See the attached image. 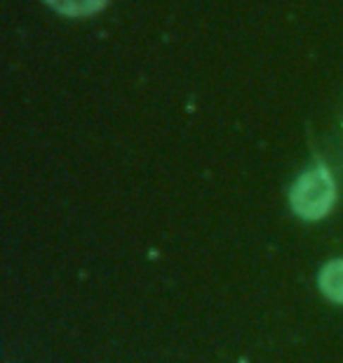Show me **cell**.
I'll return each mask as SVG.
<instances>
[{"label": "cell", "instance_id": "6da1fadb", "mask_svg": "<svg viewBox=\"0 0 343 363\" xmlns=\"http://www.w3.org/2000/svg\"><path fill=\"white\" fill-rule=\"evenodd\" d=\"M334 196H337V186L330 170L318 165L296 179L291 189V208L303 220H320L332 210Z\"/></svg>", "mask_w": 343, "mask_h": 363}, {"label": "cell", "instance_id": "7a4b0ae2", "mask_svg": "<svg viewBox=\"0 0 343 363\" xmlns=\"http://www.w3.org/2000/svg\"><path fill=\"white\" fill-rule=\"evenodd\" d=\"M320 288L334 302H343V259H334L320 274Z\"/></svg>", "mask_w": 343, "mask_h": 363}, {"label": "cell", "instance_id": "3957f363", "mask_svg": "<svg viewBox=\"0 0 343 363\" xmlns=\"http://www.w3.org/2000/svg\"><path fill=\"white\" fill-rule=\"evenodd\" d=\"M45 3L66 17H87V14L104 10L108 0H45Z\"/></svg>", "mask_w": 343, "mask_h": 363}]
</instances>
